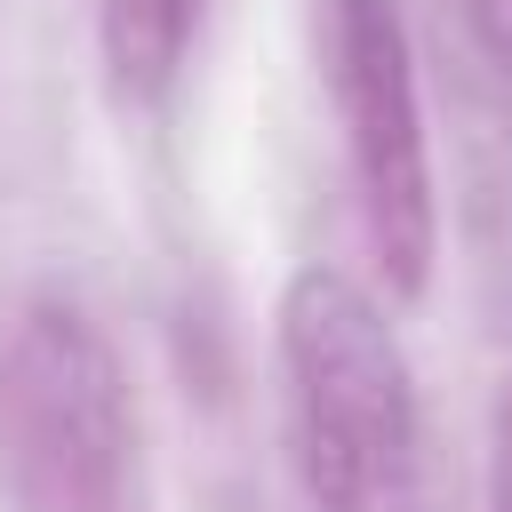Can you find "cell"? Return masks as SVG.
Segmentation results:
<instances>
[{"label": "cell", "instance_id": "1", "mask_svg": "<svg viewBox=\"0 0 512 512\" xmlns=\"http://www.w3.org/2000/svg\"><path fill=\"white\" fill-rule=\"evenodd\" d=\"M280 448L312 512H424V400L392 296L296 264L272 304Z\"/></svg>", "mask_w": 512, "mask_h": 512}, {"label": "cell", "instance_id": "2", "mask_svg": "<svg viewBox=\"0 0 512 512\" xmlns=\"http://www.w3.org/2000/svg\"><path fill=\"white\" fill-rule=\"evenodd\" d=\"M0 512H152L136 376L56 272L0 288Z\"/></svg>", "mask_w": 512, "mask_h": 512}, {"label": "cell", "instance_id": "3", "mask_svg": "<svg viewBox=\"0 0 512 512\" xmlns=\"http://www.w3.org/2000/svg\"><path fill=\"white\" fill-rule=\"evenodd\" d=\"M320 80L352 184L360 240L392 304H416L440 264V176L424 128V72L400 0H320Z\"/></svg>", "mask_w": 512, "mask_h": 512}, {"label": "cell", "instance_id": "4", "mask_svg": "<svg viewBox=\"0 0 512 512\" xmlns=\"http://www.w3.org/2000/svg\"><path fill=\"white\" fill-rule=\"evenodd\" d=\"M208 0H96V72L112 112L152 120L192 72Z\"/></svg>", "mask_w": 512, "mask_h": 512}, {"label": "cell", "instance_id": "5", "mask_svg": "<svg viewBox=\"0 0 512 512\" xmlns=\"http://www.w3.org/2000/svg\"><path fill=\"white\" fill-rule=\"evenodd\" d=\"M448 16L472 80L496 96V112H512V0H448Z\"/></svg>", "mask_w": 512, "mask_h": 512}, {"label": "cell", "instance_id": "6", "mask_svg": "<svg viewBox=\"0 0 512 512\" xmlns=\"http://www.w3.org/2000/svg\"><path fill=\"white\" fill-rule=\"evenodd\" d=\"M488 512H512V368L488 392Z\"/></svg>", "mask_w": 512, "mask_h": 512}]
</instances>
